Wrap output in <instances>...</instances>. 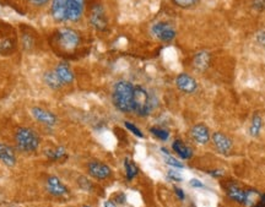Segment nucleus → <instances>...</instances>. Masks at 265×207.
<instances>
[{
  "instance_id": "c85d7f7f",
  "label": "nucleus",
  "mask_w": 265,
  "mask_h": 207,
  "mask_svg": "<svg viewBox=\"0 0 265 207\" xmlns=\"http://www.w3.org/2000/svg\"><path fill=\"white\" fill-rule=\"evenodd\" d=\"M124 124H125V126H127L128 130L132 131V133L134 134V135L138 136V138H140V139H143V138H144V135H143V133H141L140 129L136 128V126L134 125L133 123H130V121H125Z\"/></svg>"
},
{
  "instance_id": "4c0bfd02",
  "label": "nucleus",
  "mask_w": 265,
  "mask_h": 207,
  "mask_svg": "<svg viewBox=\"0 0 265 207\" xmlns=\"http://www.w3.org/2000/svg\"><path fill=\"white\" fill-rule=\"evenodd\" d=\"M174 191H176V195L178 196V198L181 199V200H184V198H186V196H184V193H183V190H182V189L174 188Z\"/></svg>"
},
{
  "instance_id": "bb28decb",
  "label": "nucleus",
  "mask_w": 265,
  "mask_h": 207,
  "mask_svg": "<svg viewBox=\"0 0 265 207\" xmlns=\"http://www.w3.org/2000/svg\"><path fill=\"white\" fill-rule=\"evenodd\" d=\"M164 162H166L168 165H172V167H174V168H183L184 167V165L182 164V163L179 162L178 159H176L174 157L169 156V155H164Z\"/></svg>"
},
{
  "instance_id": "473e14b6",
  "label": "nucleus",
  "mask_w": 265,
  "mask_h": 207,
  "mask_svg": "<svg viewBox=\"0 0 265 207\" xmlns=\"http://www.w3.org/2000/svg\"><path fill=\"white\" fill-rule=\"evenodd\" d=\"M168 178H169V179L174 180V182H181V180H182L181 175H179L177 172H173V170H169V172H168Z\"/></svg>"
},
{
  "instance_id": "2eb2a0df",
  "label": "nucleus",
  "mask_w": 265,
  "mask_h": 207,
  "mask_svg": "<svg viewBox=\"0 0 265 207\" xmlns=\"http://www.w3.org/2000/svg\"><path fill=\"white\" fill-rule=\"evenodd\" d=\"M31 113H32L33 118H35L36 120L41 121V123H43L45 125L54 126L56 124V116L54 115L52 112H48V110L42 109V108L40 107H33L32 109H31Z\"/></svg>"
},
{
  "instance_id": "e433bc0d",
  "label": "nucleus",
  "mask_w": 265,
  "mask_h": 207,
  "mask_svg": "<svg viewBox=\"0 0 265 207\" xmlns=\"http://www.w3.org/2000/svg\"><path fill=\"white\" fill-rule=\"evenodd\" d=\"M253 207H265V194H264V195H262L261 198H259L258 203H257Z\"/></svg>"
},
{
  "instance_id": "5701e85b",
  "label": "nucleus",
  "mask_w": 265,
  "mask_h": 207,
  "mask_svg": "<svg viewBox=\"0 0 265 207\" xmlns=\"http://www.w3.org/2000/svg\"><path fill=\"white\" fill-rule=\"evenodd\" d=\"M124 167H125V175H127L128 180H133L134 178L138 175V167L133 161H130L129 158H125L124 161Z\"/></svg>"
},
{
  "instance_id": "393cba45",
  "label": "nucleus",
  "mask_w": 265,
  "mask_h": 207,
  "mask_svg": "<svg viewBox=\"0 0 265 207\" xmlns=\"http://www.w3.org/2000/svg\"><path fill=\"white\" fill-rule=\"evenodd\" d=\"M150 133L153 134L154 136L162 140V141H166L169 138V133L163 128H159V126H154V128L150 129Z\"/></svg>"
},
{
  "instance_id": "a19ab883",
  "label": "nucleus",
  "mask_w": 265,
  "mask_h": 207,
  "mask_svg": "<svg viewBox=\"0 0 265 207\" xmlns=\"http://www.w3.org/2000/svg\"><path fill=\"white\" fill-rule=\"evenodd\" d=\"M82 207H90V206H82Z\"/></svg>"
},
{
  "instance_id": "f8f14e48",
  "label": "nucleus",
  "mask_w": 265,
  "mask_h": 207,
  "mask_svg": "<svg viewBox=\"0 0 265 207\" xmlns=\"http://www.w3.org/2000/svg\"><path fill=\"white\" fill-rule=\"evenodd\" d=\"M212 142H213V145H215L216 150L223 155L230 154L233 146L232 140L222 133L212 134Z\"/></svg>"
},
{
  "instance_id": "c756f323",
  "label": "nucleus",
  "mask_w": 265,
  "mask_h": 207,
  "mask_svg": "<svg viewBox=\"0 0 265 207\" xmlns=\"http://www.w3.org/2000/svg\"><path fill=\"white\" fill-rule=\"evenodd\" d=\"M252 5L257 11H263L265 9V0H253Z\"/></svg>"
},
{
  "instance_id": "b1692460",
  "label": "nucleus",
  "mask_w": 265,
  "mask_h": 207,
  "mask_svg": "<svg viewBox=\"0 0 265 207\" xmlns=\"http://www.w3.org/2000/svg\"><path fill=\"white\" fill-rule=\"evenodd\" d=\"M46 155H47L51 159H53V161H59V159L64 158V157L66 156V151L64 147L60 146L56 147L55 150H48V151H46Z\"/></svg>"
},
{
  "instance_id": "423d86ee",
  "label": "nucleus",
  "mask_w": 265,
  "mask_h": 207,
  "mask_svg": "<svg viewBox=\"0 0 265 207\" xmlns=\"http://www.w3.org/2000/svg\"><path fill=\"white\" fill-rule=\"evenodd\" d=\"M151 32H153V35L155 36L158 40L162 41V42H171V41H173L174 38H176L177 35L173 26H172L171 23L164 21L155 23V25L153 26V28H151Z\"/></svg>"
},
{
  "instance_id": "7ed1b4c3",
  "label": "nucleus",
  "mask_w": 265,
  "mask_h": 207,
  "mask_svg": "<svg viewBox=\"0 0 265 207\" xmlns=\"http://www.w3.org/2000/svg\"><path fill=\"white\" fill-rule=\"evenodd\" d=\"M56 46L64 52H73L80 45V35L71 28H61L55 33Z\"/></svg>"
},
{
  "instance_id": "a878e982",
  "label": "nucleus",
  "mask_w": 265,
  "mask_h": 207,
  "mask_svg": "<svg viewBox=\"0 0 265 207\" xmlns=\"http://www.w3.org/2000/svg\"><path fill=\"white\" fill-rule=\"evenodd\" d=\"M199 0H173L174 4L177 6L182 7V9H190V7L195 6L198 4Z\"/></svg>"
},
{
  "instance_id": "412c9836",
  "label": "nucleus",
  "mask_w": 265,
  "mask_h": 207,
  "mask_svg": "<svg viewBox=\"0 0 265 207\" xmlns=\"http://www.w3.org/2000/svg\"><path fill=\"white\" fill-rule=\"evenodd\" d=\"M45 81H46V84H47L48 86L53 90H59L61 86H63V84H61V81L59 80L58 75L55 74V71L46 72Z\"/></svg>"
},
{
  "instance_id": "72a5a7b5",
  "label": "nucleus",
  "mask_w": 265,
  "mask_h": 207,
  "mask_svg": "<svg viewBox=\"0 0 265 207\" xmlns=\"http://www.w3.org/2000/svg\"><path fill=\"white\" fill-rule=\"evenodd\" d=\"M115 201H117L118 204H125V201H127V196H125L123 193L117 194V195H115Z\"/></svg>"
},
{
  "instance_id": "58836bf2",
  "label": "nucleus",
  "mask_w": 265,
  "mask_h": 207,
  "mask_svg": "<svg viewBox=\"0 0 265 207\" xmlns=\"http://www.w3.org/2000/svg\"><path fill=\"white\" fill-rule=\"evenodd\" d=\"M105 207H117V205H115L113 201H106V203H105Z\"/></svg>"
},
{
  "instance_id": "39448f33",
  "label": "nucleus",
  "mask_w": 265,
  "mask_h": 207,
  "mask_svg": "<svg viewBox=\"0 0 265 207\" xmlns=\"http://www.w3.org/2000/svg\"><path fill=\"white\" fill-rule=\"evenodd\" d=\"M0 26V54L9 55L16 48V38H15L14 30L7 23L1 22Z\"/></svg>"
},
{
  "instance_id": "2f4dec72",
  "label": "nucleus",
  "mask_w": 265,
  "mask_h": 207,
  "mask_svg": "<svg viewBox=\"0 0 265 207\" xmlns=\"http://www.w3.org/2000/svg\"><path fill=\"white\" fill-rule=\"evenodd\" d=\"M257 42L259 43L263 48H265V31H261V32L257 33Z\"/></svg>"
},
{
  "instance_id": "6ab92c4d",
  "label": "nucleus",
  "mask_w": 265,
  "mask_h": 207,
  "mask_svg": "<svg viewBox=\"0 0 265 207\" xmlns=\"http://www.w3.org/2000/svg\"><path fill=\"white\" fill-rule=\"evenodd\" d=\"M227 195L230 196V199H232L233 201H236V203L244 205L247 190L241 189L237 184H230L227 188Z\"/></svg>"
},
{
  "instance_id": "ea45409f",
  "label": "nucleus",
  "mask_w": 265,
  "mask_h": 207,
  "mask_svg": "<svg viewBox=\"0 0 265 207\" xmlns=\"http://www.w3.org/2000/svg\"><path fill=\"white\" fill-rule=\"evenodd\" d=\"M210 174L215 175V177H221V175H222V173H221L220 170H217V172H216V170H215V172H212V173H210Z\"/></svg>"
},
{
  "instance_id": "9d476101",
  "label": "nucleus",
  "mask_w": 265,
  "mask_h": 207,
  "mask_svg": "<svg viewBox=\"0 0 265 207\" xmlns=\"http://www.w3.org/2000/svg\"><path fill=\"white\" fill-rule=\"evenodd\" d=\"M46 189L48 193L55 198H61L68 194V188L60 182V179L56 177H50L46 182Z\"/></svg>"
},
{
  "instance_id": "f257e3e1",
  "label": "nucleus",
  "mask_w": 265,
  "mask_h": 207,
  "mask_svg": "<svg viewBox=\"0 0 265 207\" xmlns=\"http://www.w3.org/2000/svg\"><path fill=\"white\" fill-rule=\"evenodd\" d=\"M133 96L134 86L130 82L118 81L113 87V104L123 113L133 112Z\"/></svg>"
},
{
  "instance_id": "c9c22d12",
  "label": "nucleus",
  "mask_w": 265,
  "mask_h": 207,
  "mask_svg": "<svg viewBox=\"0 0 265 207\" xmlns=\"http://www.w3.org/2000/svg\"><path fill=\"white\" fill-rule=\"evenodd\" d=\"M48 1H50V0H31V2H32L35 6H43V5L47 4Z\"/></svg>"
},
{
  "instance_id": "f03ea898",
  "label": "nucleus",
  "mask_w": 265,
  "mask_h": 207,
  "mask_svg": "<svg viewBox=\"0 0 265 207\" xmlns=\"http://www.w3.org/2000/svg\"><path fill=\"white\" fill-rule=\"evenodd\" d=\"M15 144L21 152H35L40 146V136L30 128H19L15 134Z\"/></svg>"
},
{
  "instance_id": "20e7f679",
  "label": "nucleus",
  "mask_w": 265,
  "mask_h": 207,
  "mask_svg": "<svg viewBox=\"0 0 265 207\" xmlns=\"http://www.w3.org/2000/svg\"><path fill=\"white\" fill-rule=\"evenodd\" d=\"M133 110L139 116H146L151 112V100L148 91L141 86L134 87Z\"/></svg>"
},
{
  "instance_id": "aec40b11",
  "label": "nucleus",
  "mask_w": 265,
  "mask_h": 207,
  "mask_svg": "<svg viewBox=\"0 0 265 207\" xmlns=\"http://www.w3.org/2000/svg\"><path fill=\"white\" fill-rule=\"evenodd\" d=\"M172 149H173V151L183 159H190L193 157L192 149L188 147L182 140H176V141L172 144Z\"/></svg>"
},
{
  "instance_id": "a211bd4d",
  "label": "nucleus",
  "mask_w": 265,
  "mask_h": 207,
  "mask_svg": "<svg viewBox=\"0 0 265 207\" xmlns=\"http://www.w3.org/2000/svg\"><path fill=\"white\" fill-rule=\"evenodd\" d=\"M55 71V74L58 75L59 80L61 81V84L63 85H68V84H71V82L74 81V74L73 71H71V69L69 68L66 64H59L58 66H56V69L54 70Z\"/></svg>"
},
{
  "instance_id": "f3484780",
  "label": "nucleus",
  "mask_w": 265,
  "mask_h": 207,
  "mask_svg": "<svg viewBox=\"0 0 265 207\" xmlns=\"http://www.w3.org/2000/svg\"><path fill=\"white\" fill-rule=\"evenodd\" d=\"M210 54L208 52H200V53L195 54L194 59H193V65L199 71H205L210 65Z\"/></svg>"
},
{
  "instance_id": "6e6552de",
  "label": "nucleus",
  "mask_w": 265,
  "mask_h": 207,
  "mask_svg": "<svg viewBox=\"0 0 265 207\" xmlns=\"http://www.w3.org/2000/svg\"><path fill=\"white\" fill-rule=\"evenodd\" d=\"M87 169H89V173L91 177L96 178V179L99 180L107 179V178H109L110 174H112V169L102 162H90L89 165H87Z\"/></svg>"
},
{
  "instance_id": "ddd939ff",
  "label": "nucleus",
  "mask_w": 265,
  "mask_h": 207,
  "mask_svg": "<svg viewBox=\"0 0 265 207\" xmlns=\"http://www.w3.org/2000/svg\"><path fill=\"white\" fill-rule=\"evenodd\" d=\"M190 136L198 144L207 145L210 140L209 128L204 124H197L190 129Z\"/></svg>"
},
{
  "instance_id": "1a4fd4ad",
  "label": "nucleus",
  "mask_w": 265,
  "mask_h": 207,
  "mask_svg": "<svg viewBox=\"0 0 265 207\" xmlns=\"http://www.w3.org/2000/svg\"><path fill=\"white\" fill-rule=\"evenodd\" d=\"M176 85L182 92L188 95L197 92L198 90V82L188 74H179L176 79Z\"/></svg>"
},
{
  "instance_id": "7c9ffc66",
  "label": "nucleus",
  "mask_w": 265,
  "mask_h": 207,
  "mask_svg": "<svg viewBox=\"0 0 265 207\" xmlns=\"http://www.w3.org/2000/svg\"><path fill=\"white\" fill-rule=\"evenodd\" d=\"M22 45H24L25 49H30L33 46V41L31 40L30 35H24L22 36Z\"/></svg>"
},
{
  "instance_id": "9b49d317",
  "label": "nucleus",
  "mask_w": 265,
  "mask_h": 207,
  "mask_svg": "<svg viewBox=\"0 0 265 207\" xmlns=\"http://www.w3.org/2000/svg\"><path fill=\"white\" fill-rule=\"evenodd\" d=\"M66 11L69 21H79L84 12V0H66Z\"/></svg>"
},
{
  "instance_id": "f704fd0d",
  "label": "nucleus",
  "mask_w": 265,
  "mask_h": 207,
  "mask_svg": "<svg viewBox=\"0 0 265 207\" xmlns=\"http://www.w3.org/2000/svg\"><path fill=\"white\" fill-rule=\"evenodd\" d=\"M189 184L190 186H193V188H204V184L198 179H192L189 182Z\"/></svg>"
},
{
  "instance_id": "cd10ccee",
  "label": "nucleus",
  "mask_w": 265,
  "mask_h": 207,
  "mask_svg": "<svg viewBox=\"0 0 265 207\" xmlns=\"http://www.w3.org/2000/svg\"><path fill=\"white\" fill-rule=\"evenodd\" d=\"M78 182H79V186L82 189V190H86V191H91L92 190L91 182H90V180L87 179L86 177H80Z\"/></svg>"
},
{
  "instance_id": "4be33fe9",
  "label": "nucleus",
  "mask_w": 265,
  "mask_h": 207,
  "mask_svg": "<svg viewBox=\"0 0 265 207\" xmlns=\"http://www.w3.org/2000/svg\"><path fill=\"white\" fill-rule=\"evenodd\" d=\"M262 128H263V119H262V116L259 114H254L253 115V119H252V124H251V128H249V133H251V135L253 136V138H257V136L261 134V130Z\"/></svg>"
},
{
  "instance_id": "4468645a",
  "label": "nucleus",
  "mask_w": 265,
  "mask_h": 207,
  "mask_svg": "<svg viewBox=\"0 0 265 207\" xmlns=\"http://www.w3.org/2000/svg\"><path fill=\"white\" fill-rule=\"evenodd\" d=\"M51 14L56 22H63L68 20V11H66V0H52Z\"/></svg>"
},
{
  "instance_id": "0eeeda50",
  "label": "nucleus",
  "mask_w": 265,
  "mask_h": 207,
  "mask_svg": "<svg viewBox=\"0 0 265 207\" xmlns=\"http://www.w3.org/2000/svg\"><path fill=\"white\" fill-rule=\"evenodd\" d=\"M90 22L94 26L96 30L105 31L107 28V17L105 14V10L101 5H94L91 10V14H90Z\"/></svg>"
},
{
  "instance_id": "dca6fc26",
  "label": "nucleus",
  "mask_w": 265,
  "mask_h": 207,
  "mask_svg": "<svg viewBox=\"0 0 265 207\" xmlns=\"http://www.w3.org/2000/svg\"><path fill=\"white\" fill-rule=\"evenodd\" d=\"M0 162L9 167H12L16 163V155H15L14 149L9 145L0 144Z\"/></svg>"
}]
</instances>
